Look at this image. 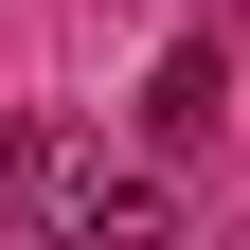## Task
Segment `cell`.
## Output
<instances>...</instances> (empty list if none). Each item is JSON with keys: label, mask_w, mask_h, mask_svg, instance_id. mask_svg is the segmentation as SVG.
Wrapping results in <instances>:
<instances>
[{"label": "cell", "mask_w": 250, "mask_h": 250, "mask_svg": "<svg viewBox=\"0 0 250 250\" xmlns=\"http://www.w3.org/2000/svg\"><path fill=\"white\" fill-rule=\"evenodd\" d=\"M214 125H232V54H214V36H161V72H143V143L197 161Z\"/></svg>", "instance_id": "2"}, {"label": "cell", "mask_w": 250, "mask_h": 250, "mask_svg": "<svg viewBox=\"0 0 250 250\" xmlns=\"http://www.w3.org/2000/svg\"><path fill=\"white\" fill-rule=\"evenodd\" d=\"M72 179H89V143H72L54 107H18V125H0V214H36V232H54V197H72Z\"/></svg>", "instance_id": "3"}, {"label": "cell", "mask_w": 250, "mask_h": 250, "mask_svg": "<svg viewBox=\"0 0 250 250\" xmlns=\"http://www.w3.org/2000/svg\"><path fill=\"white\" fill-rule=\"evenodd\" d=\"M54 250H179V179H143V161H89L72 197H54Z\"/></svg>", "instance_id": "1"}]
</instances>
